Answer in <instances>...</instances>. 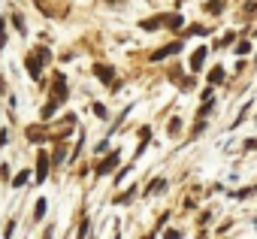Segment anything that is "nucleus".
<instances>
[{"mask_svg": "<svg viewBox=\"0 0 257 239\" xmlns=\"http://www.w3.org/2000/svg\"><path fill=\"white\" fill-rule=\"evenodd\" d=\"M55 97H58V100H64V97H67V85H64V79H61V76L55 79Z\"/></svg>", "mask_w": 257, "mask_h": 239, "instance_id": "9", "label": "nucleus"}, {"mask_svg": "<svg viewBox=\"0 0 257 239\" xmlns=\"http://www.w3.org/2000/svg\"><path fill=\"white\" fill-rule=\"evenodd\" d=\"M167 25H170V28H182V16H170Z\"/></svg>", "mask_w": 257, "mask_h": 239, "instance_id": "13", "label": "nucleus"}, {"mask_svg": "<svg viewBox=\"0 0 257 239\" xmlns=\"http://www.w3.org/2000/svg\"><path fill=\"white\" fill-rule=\"evenodd\" d=\"M221 82H224V70H221V67L209 70V85H221Z\"/></svg>", "mask_w": 257, "mask_h": 239, "instance_id": "8", "label": "nucleus"}, {"mask_svg": "<svg viewBox=\"0 0 257 239\" xmlns=\"http://www.w3.org/2000/svg\"><path fill=\"white\" fill-rule=\"evenodd\" d=\"M206 13H209V16H221V13H224V0H209V4H206Z\"/></svg>", "mask_w": 257, "mask_h": 239, "instance_id": "7", "label": "nucleus"}, {"mask_svg": "<svg viewBox=\"0 0 257 239\" xmlns=\"http://www.w3.org/2000/svg\"><path fill=\"white\" fill-rule=\"evenodd\" d=\"M49 176V155H40L37 158V182H46Z\"/></svg>", "mask_w": 257, "mask_h": 239, "instance_id": "2", "label": "nucleus"}, {"mask_svg": "<svg viewBox=\"0 0 257 239\" xmlns=\"http://www.w3.org/2000/svg\"><path fill=\"white\" fill-rule=\"evenodd\" d=\"M28 70H31V76H34V79H40V70H43V61H40V55L28 58Z\"/></svg>", "mask_w": 257, "mask_h": 239, "instance_id": "5", "label": "nucleus"}, {"mask_svg": "<svg viewBox=\"0 0 257 239\" xmlns=\"http://www.w3.org/2000/svg\"><path fill=\"white\" fill-rule=\"evenodd\" d=\"M28 179H31V173H28V170H25V173H19V176H16V179H13V185H16V188H19V185H25V182H28Z\"/></svg>", "mask_w": 257, "mask_h": 239, "instance_id": "12", "label": "nucleus"}, {"mask_svg": "<svg viewBox=\"0 0 257 239\" xmlns=\"http://www.w3.org/2000/svg\"><path fill=\"white\" fill-rule=\"evenodd\" d=\"M179 128H182V122H179V118H173V122H170V134H176Z\"/></svg>", "mask_w": 257, "mask_h": 239, "instance_id": "17", "label": "nucleus"}, {"mask_svg": "<svg viewBox=\"0 0 257 239\" xmlns=\"http://www.w3.org/2000/svg\"><path fill=\"white\" fill-rule=\"evenodd\" d=\"M34 143H43V134H40V128H31V134H28Z\"/></svg>", "mask_w": 257, "mask_h": 239, "instance_id": "14", "label": "nucleus"}, {"mask_svg": "<svg viewBox=\"0 0 257 239\" xmlns=\"http://www.w3.org/2000/svg\"><path fill=\"white\" fill-rule=\"evenodd\" d=\"M94 73H97V79H103V82H109V85H112V79H115V70H112V67H100V64H97Z\"/></svg>", "mask_w": 257, "mask_h": 239, "instance_id": "4", "label": "nucleus"}, {"mask_svg": "<svg viewBox=\"0 0 257 239\" xmlns=\"http://www.w3.org/2000/svg\"><path fill=\"white\" fill-rule=\"evenodd\" d=\"M94 115H97V118H106V109H103V106L97 103V106H94Z\"/></svg>", "mask_w": 257, "mask_h": 239, "instance_id": "18", "label": "nucleus"}, {"mask_svg": "<svg viewBox=\"0 0 257 239\" xmlns=\"http://www.w3.org/2000/svg\"><path fill=\"white\" fill-rule=\"evenodd\" d=\"M173 52H179V43H173V46H164V49H158V52L152 55V61H161V58H167V55H173Z\"/></svg>", "mask_w": 257, "mask_h": 239, "instance_id": "6", "label": "nucleus"}, {"mask_svg": "<svg viewBox=\"0 0 257 239\" xmlns=\"http://www.w3.org/2000/svg\"><path fill=\"white\" fill-rule=\"evenodd\" d=\"M118 161H121V158H118V152H112V155H109L106 161H100V164H97V173H100V176H106V173H112V170L118 167Z\"/></svg>", "mask_w": 257, "mask_h": 239, "instance_id": "1", "label": "nucleus"}, {"mask_svg": "<svg viewBox=\"0 0 257 239\" xmlns=\"http://www.w3.org/2000/svg\"><path fill=\"white\" fill-rule=\"evenodd\" d=\"M203 64H206V49H197V52L191 55V70L197 73V70H203Z\"/></svg>", "mask_w": 257, "mask_h": 239, "instance_id": "3", "label": "nucleus"}, {"mask_svg": "<svg viewBox=\"0 0 257 239\" xmlns=\"http://www.w3.org/2000/svg\"><path fill=\"white\" fill-rule=\"evenodd\" d=\"M236 52H239V55H248V52H251V46H248V43H239V46H236Z\"/></svg>", "mask_w": 257, "mask_h": 239, "instance_id": "16", "label": "nucleus"}, {"mask_svg": "<svg viewBox=\"0 0 257 239\" xmlns=\"http://www.w3.org/2000/svg\"><path fill=\"white\" fill-rule=\"evenodd\" d=\"M34 215H37V218H43V215H46V200H40V203H37V212H34Z\"/></svg>", "mask_w": 257, "mask_h": 239, "instance_id": "15", "label": "nucleus"}, {"mask_svg": "<svg viewBox=\"0 0 257 239\" xmlns=\"http://www.w3.org/2000/svg\"><path fill=\"white\" fill-rule=\"evenodd\" d=\"M58 103H61V100H58V97H52V100H49V106L43 109V118H49V115H55V109H58Z\"/></svg>", "mask_w": 257, "mask_h": 239, "instance_id": "10", "label": "nucleus"}, {"mask_svg": "<svg viewBox=\"0 0 257 239\" xmlns=\"http://www.w3.org/2000/svg\"><path fill=\"white\" fill-rule=\"evenodd\" d=\"M161 28V19H149V22H143V31H158Z\"/></svg>", "mask_w": 257, "mask_h": 239, "instance_id": "11", "label": "nucleus"}]
</instances>
